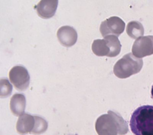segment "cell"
Listing matches in <instances>:
<instances>
[{
	"label": "cell",
	"instance_id": "6da1fadb",
	"mask_svg": "<svg viewBox=\"0 0 153 135\" xmlns=\"http://www.w3.org/2000/svg\"><path fill=\"white\" fill-rule=\"evenodd\" d=\"M95 128L98 135H124L128 131L127 122L118 113L112 111L97 119Z\"/></svg>",
	"mask_w": 153,
	"mask_h": 135
},
{
	"label": "cell",
	"instance_id": "7a4b0ae2",
	"mask_svg": "<svg viewBox=\"0 0 153 135\" xmlns=\"http://www.w3.org/2000/svg\"><path fill=\"white\" fill-rule=\"evenodd\" d=\"M130 127L134 135H153V106L137 108L131 116Z\"/></svg>",
	"mask_w": 153,
	"mask_h": 135
},
{
	"label": "cell",
	"instance_id": "3957f363",
	"mask_svg": "<svg viewBox=\"0 0 153 135\" xmlns=\"http://www.w3.org/2000/svg\"><path fill=\"white\" fill-rule=\"evenodd\" d=\"M142 66V59L136 57L130 53L124 55L116 62L113 72L116 76L124 79L139 72Z\"/></svg>",
	"mask_w": 153,
	"mask_h": 135
},
{
	"label": "cell",
	"instance_id": "277c9868",
	"mask_svg": "<svg viewBox=\"0 0 153 135\" xmlns=\"http://www.w3.org/2000/svg\"><path fill=\"white\" fill-rule=\"evenodd\" d=\"M9 78L14 87L20 91H24L28 87L30 76L27 70L22 66H14L10 70Z\"/></svg>",
	"mask_w": 153,
	"mask_h": 135
},
{
	"label": "cell",
	"instance_id": "5b68a950",
	"mask_svg": "<svg viewBox=\"0 0 153 135\" xmlns=\"http://www.w3.org/2000/svg\"><path fill=\"white\" fill-rule=\"evenodd\" d=\"M125 23L118 17H111L102 22L100 32L103 37L108 35L119 36L124 30Z\"/></svg>",
	"mask_w": 153,
	"mask_h": 135
},
{
	"label": "cell",
	"instance_id": "8992f818",
	"mask_svg": "<svg viewBox=\"0 0 153 135\" xmlns=\"http://www.w3.org/2000/svg\"><path fill=\"white\" fill-rule=\"evenodd\" d=\"M132 53L137 58L153 54V35L141 36L134 42Z\"/></svg>",
	"mask_w": 153,
	"mask_h": 135
},
{
	"label": "cell",
	"instance_id": "52a82bcc",
	"mask_svg": "<svg viewBox=\"0 0 153 135\" xmlns=\"http://www.w3.org/2000/svg\"><path fill=\"white\" fill-rule=\"evenodd\" d=\"M57 36L60 43L65 47L74 45L78 38V35L75 29L69 26L60 27L57 32Z\"/></svg>",
	"mask_w": 153,
	"mask_h": 135
},
{
	"label": "cell",
	"instance_id": "ba28073f",
	"mask_svg": "<svg viewBox=\"0 0 153 135\" xmlns=\"http://www.w3.org/2000/svg\"><path fill=\"white\" fill-rule=\"evenodd\" d=\"M58 1L43 0L41 1L36 7V10L38 16L43 19L52 17L56 11Z\"/></svg>",
	"mask_w": 153,
	"mask_h": 135
},
{
	"label": "cell",
	"instance_id": "9c48e42d",
	"mask_svg": "<svg viewBox=\"0 0 153 135\" xmlns=\"http://www.w3.org/2000/svg\"><path fill=\"white\" fill-rule=\"evenodd\" d=\"M35 125L34 116L24 113L20 115L16 124L17 131L22 135L30 133Z\"/></svg>",
	"mask_w": 153,
	"mask_h": 135
},
{
	"label": "cell",
	"instance_id": "30bf717a",
	"mask_svg": "<svg viewBox=\"0 0 153 135\" xmlns=\"http://www.w3.org/2000/svg\"><path fill=\"white\" fill-rule=\"evenodd\" d=\"M26 104V98L23 94L19 93L14 94L10 100V110L15 116H20L24 113Z\"/></svg>",
	"mask_w": 153,
	"mask_h": 135
},
{
	"label": "cell",
	"instance_id": "8fae6325",
	"mask_svg": "<svg viewBox=\"0 0 153 135\" xmlns=\"http://www.w3.org/2000/svg\"><path fill=\"white\" fill-rule=\"evenodd\" d=\"M91 50L93 53L97 56H109L110 49L105 38L94 40L91 45Z\"/></svg>",
	"mask_w": 153,
	"mask_h": 135
},
{
	"label": "cell",
	"instance_id": "7c38bea8",
	"mask_svg": "<svg viewBox=\"0 0 153 135\" xmlns=\"http://www.w3.org/2000/svg\"><path fill=\"white\" fill-rule=\"evenodd\" d=\"M126 32L127 35L133 39H137L144 33V28L141 23L138 21H131L127 25Z\"/></svg>",
	"mask_w": 153,
	"mask_h": 135
},
{
	"label": "cell",
	"instance_id": "4fadbf2b",
	"mask_svg": "<svg viewBox=\"0 0 153 135\" xmlns=\"http://www.w3.org/2000/svg\"><path fill=\"white\" fill-rule=\"evenodd\" d=\"M104 38L106 40L110 49L109 57H112L118 56L121 51V44L118 37L114 35H108Z\"/></svg>",
	"mask_w": 153,
	"mask_h": 135
},
{
	"label": "cell",
	"instance_id": "5bb4252c",
	"mask_svg": "<svg viewBox=\"0 0 153 135\" xmlns=\"http://www.w3.org/2000/svg\"><path fill=\"white\" fill-rule=\"evenodd\" d=\"M35 125L30 133L33 134H40L44 133L48 128V123L45 119L39 116H34Z\"/></svg>",
	"mask_w": 153,
	"mask_h": 135
},
{
	"label": "cell",
	"instance_id": "9a60e30c",
	"mask_svg": "<svg viewBox=\"0 0 153 135\" xmlns=\"http://www.w3.org/2000/svg\"><path fill=\"white\" fill-rule=\"evenodd\" d=\"M13 86L7 78L0 79V96L1 98L7 97L11 95Z\"/></svg>",
	"mask_w": 153,
	"mask_h": 135
},
{
	"label": "cell",
	"instance_id": "2e32d148",
	"mask_svg": "<svg viewBox=\"0 0 153 135\" xmlns=\"http://www.w3.org/2000/svg\"><path fill=\"white\" fill-rule=\"evenodd\" d=\"M151 97H152V98L153 99V85H152V88H151Z\"/></svg>",
	"mask_w": 153,
	"mask_h": 135
}]
</instances>
